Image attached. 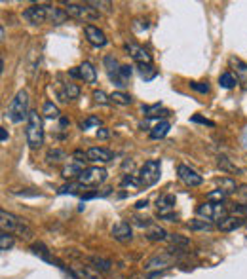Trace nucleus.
I'll use <instances>...</instances> for the list:
<instances>
[{
	"mask_svg": "<svg viewBox=\"0 0 247 279\" xmlns=\"http://www.w3.org/2000/svg\"><path fill=\"white\" fill-rule=\"evenodd\" d=\"M0 228L6 234H17L23 239H31L33 237V228L27 224L25 220L16 217L14 213H8L6 209L0 211Z\"/></svg>",
	"mask_w": 247,
	"mask_h": 279,
	"instance_id": "obj_1",
	"label": "nucleus"
},
{
	"mask_svg": "<svg viewBox=\"0 0 247 279\" xmlns=\"http://www.w3.org/2000/svg\"><path fill=\"white\" fill-rule=\"evenodd\" d=\"M25 137H27V143H29V146H31V148H40V146L44 144L42 116H40L36 110H31V112H29Z\"/></svg>",
	"mask_w": 247,
	"mask_h": 279,
	"instance_id": "obj_2",
	"label": "nucleus"
},
{
	"mask_svg": "<svg viewBox=\"0 0 247 279\" xmlns=\"http://www.w3.org/2000/svg\"><path fill=\"white\" fill-rule=\"evenodd\" d=\"M29 93L25 89H19L16 93V97L12 99L8 107V118L14 122V124H19L25 118H29Z\"/></svg>",
	"mask_w": 247,
	"mask_h": 279,
	"instance_id": "obj_3",
	"label": "nucleus"
},
{
	"mask_svg": "<svg viewBox=\"0 0 247 279\" xmlns=\"http://www.w3.org/2000/svg\"><path fill=\"white\" fill-rule=\"evenodd\" d=\"M65 12H67L70 17H74V19H80V21H88V23H92V21H97L101 14L97 12L95 8H92V4L90 2H86V4H78V2H65Z\"/></svg>",
	"mask_w": 247,
	"mask_h": 279,
	"instance_id": "obj_4",
	"label": "nucleus"
},
{
	"mask_svg": "<svg viewBox=\"0 0 247 279\" xmlns=\"http://www.w3.org/2000/svg\"><path fill=\"white\" fill-rule=\"evenodd\" d=\"M160 173H162V163H160V160L145 161V165H143L141 171H139V180H141V186H145V188L154 186L158 180H160Z\"/></svg>",
	"mask_w": 247,
	"mask_h": 279,
	"instance_id": "obj_5",
	"label": "nucleus"
},
{
	"mask_svg": "<svg viewBox=\"0 0 247 279\" xmlns=\"http://www.w3.org/2000/svg\"><path fill=\"white\" fill-rule=\"evenodd\" d=\"M200 217H204L205 220H219L228 217V209L222 205V203H213V202H205L202 203L200 207L196 209Z\"/></svg>",
	"mask_w": 247,
	"mask_h": 279,
	"instance_id": "obj_6",
	"label": "nucleus"
},
{
	"mask_svg": "<svg viewBox=\"0 0 247 279\" xmlns=\"http://www.w3.org/2000/svg\"><path fill=\"white\" fill-rule=\"evenodd\" d=\"M78 184H82L84 188L88 186H99L101 182L107 180V171L103 167H86L84 173L76 178Z\"/></svg>",
	"mask_w": 247,
	"mask_h": 279,
	"instance_id": "obj_7",
	"label": "nucleus"
},
{
	"mask_svg": "<svg viewBox=\"0 0 247 279\" xmlns=\"http://www.w3.org/2000/svg\"><path fill=\"white\" fill-rule=\"evenodd\" d=\"M48 14H50L48 4H33L23 12V19L29 21L31 25H40V23L48 21Z\"/></svg>",
	"mask_w": 247,
	"mask_h": 279,
	"instance_id": "obj_8",
	"label": "nucleus"
},
{
	"mask_svg": "<svg viewBox=\"0 0 247 279\" xmlns=\"http://www.w3.org/2000/svg\"><path fill=\"white\" fill-rule=\"evenodd\" d=\"M175 260V256L171 253H160L150 256L145 262V271H163L171 268V264Z\"/></svg>",
	"mask_w": 247,
	"mask_h": 279,
	"instance_id": "obj_9",
	"label": "nucleus"
},
{
	"mask_svg": "<svg viewBox=\"0 0 247 279\" xmlns=\"http://www.w3.org/2000/svg\"><path fill=\"white\" fill-rule=\"evenodd\" d=\"M111 236L114 237L116 241H120V243H128V241L133 239V228H131V224H129V222H126V220H120V222H116V224L112 226Z\"/></svg>",
	"mask_w": 247,
	"mask_h": 279,
	"instance_id": "obj_10",
	"label": "nucleus"
},
{
	"mask_svg": "<svg viewBox=\"0 0 247 279\" xmlns=\"http://www.w3.org/2000/svg\"><path fill=\"white\" fill-rule=\"evenodd\" d=\"M84 34H86V40L92 44V46H95V48H105L107 42H109L107 36H105V33L95 25H86Z\"/></svg>",
	"mask_w": 247,
	"mask_h": 279,
	"instance_id": "obj_11",
	"label": "nucleus"
},
{
	"mask_svg": "<svg viewBox=\"0 0 247 279\" xmlns=\"http://www.w3.org/2000/svg\"><path fill=\"white\" fill-rule=\"evenodd\" d=\"M177 175H179L181 180H183L187 186H190V188L200 186L202 182H204L202 175H198L196 171L192 169V167H188V165H179V167H177Z\"/></svg>",
	"mask_w": 247,
	"mask_h": 279,
	"instance_id": "obj_12",
	"label": "nucleus"
},
{
	"mask_svg": "<svg viewBox=\"0 0 247 279\" xmlns=\"http://www.w3.org/2000/svg\"><path fill=\"white\" fill-rule=\"evenodd\" d=\"M57 97L63 103L74 101V99L80 97V87L76 84H72V82H59V85H57Z\"/></svg>",
	"mask_w": 247,
	"mask_h": 279,
	"instance_id": "obj_13",
	"label": "nucleus"
},
{
	"mask_svg": "<svg viewBox=\"0 0 247 279\" xmlns=\"http://www.w3.org/2000/svg\"><path fill=\"white\" fill-rule=\"evenodd\" d=\"M126 51H128L139 65H152V57H150V53L145 48H141V46H137L133 42H128L126 44Z\"/></svg>",
	"mask_w": 247,
	"mask_h": 279,
	"instance_id": "obj_14",
	"label": "nucleus"
},
{
	"mask_svg": "<svg viewBox=\"0 0 247 279\" xmlns=\"http://www.w3.org/2000/svg\"><path fill=\"white\" fill-rule=\"evenodd\" d=\"M72 273H74V277L76 279H105L103 277V273L97 268L94 266H86V264H76V266H72Z\"/></svg>",
	"mask_w": 247,
	"mask_h": 279,
	"instance_id": "obj_15",
	"label": "nucleus"
},
{
	"mask_svg": "<svg viewBox=\"0 0 247 279\" xmlns=\"http://www.w3.org/2000/svg\"><path fill=\"white\" fill-rule=\"evenodd\" d=\"M114 160V154L107 148H99V146H92L88 150V161H94V163H109Z\"/></svg>",
	"mask_w": 247,
	"mask_h": 279,
	"instance_id": "obj_16",
	"label": "nucleus"
},
{
	"mask_svg": "<svg viewBox=\"0 0 247 279\" xmlns=\"http://www.w3.org/2000/svg\"><path fill=\"white\" fill-rule=\"evenodd\" d=\"M245 224V219H239V217H234V215H228L217 222V228L221 232H234V230L241 228Z\"/></svg>",
	"mask_w": 247,
	"mask_h": 279,
	"instance_id": "obj_17",
	"label": "nucleus"
},
{
	"mask_svg": "<svg viewBox=\"0 0 247 279\" xmlns=\"http://www.w3.org/2000/svg\"><path fill=\"white\" fill-rule=\"evenodd\" d=\"M230 65H232V68H234V72H236V78H238V82L241 84V87L247 89V63H243L241 59L232 57Z\"/></svg>",
	"mask_w": 247,
	"mask_h": 279,
	"instance_id": "obj_18",
	"label": "nucleus"
},
{
	"mask_svg": "<svg viewBox=\"0 0 247 279\" xmlns=\"http://www.w3.org/2000/svg\"><path fill=\"white\" fill-rule=\"evenodd\" d=\"M86 163H80V161L76 160H72V161H68L67 165L63 167V171H61V175H63V178H78L82 173H84V167Z\"/></svg>",
	"mask_w": 247,
	"mask_h": 279,
	"instance_id": "obj_19",
	"label": "nucleus"
},
{
	"mask_svg": "<svg viewBox=\"0 0 247 279\" xmlns=\"http://www.w3.org/2000/svg\"><path fill=\"white\" fill-rule=\"evenodd\" d=\"M78 68H80V76H82L86 84H95L97 82V70H95V67L90 61H84Z\"/></svg>",
	"mask_w": 247,
	"mask_h": 279,
	"instance_id": "obj_20",
	"label": "nucleus"
},
{
	"mask_svg": "<svg viewBox=\"0 0 247 279\" xmlns=\"http://www.w3.org/2000/svg\"><path fill=\"white\" fill-rule=\"evenodd\" d=\"M168 236H170V234H168L162 226H158V224H150L145 232V237L146 239H150V241H166Z\"/></svg>",
	"mask_w": 247,
	"mask_h": 279,
	"instance_id": "obj_21",
	"label": "nucleus"
},
{
	"mask_svg": "<svg viewBox=\"0 0 247 279\" xmlns=\"http://www.w3.org/2000/svg\"><path fill=\"white\" fill-rule=\"evenodd\" d=\"M171 129V124L168 122V120H162V122H158L156 126L150 129V133H148V137L152 139V141H158V139H163V137L170 133Z\"/></svg>",
	"mask_w": 247,
	"mask_h": 279,
	"instance_id": "obj_22",
	"label": "nucleus"
},
{
	"mask_svg": "<svg viewBox=\"0 0 247 279\" xmlns=\"http://www.w3.org/2000/svg\"><path fill=\"white\" fill-rule=\"evenodd\" d=\"M156 207H158V211H173V207H175V196L162 194L156 200Z\"/></svg>",
	"mask_w": 247,
	"mask_h": 279,
	"instance_id": "obj_23",
	"label": "nucleus"
},
{
	"mask_svg": "<svg viewBox=\"0 0 247 279\" xmlns=\"http://www.w3.org/2000/svg\"><path fill=\"white\" fill-rule=\"evenodd\" d=\"M217 165H219V169L226 171V173H234V175H239V173H241V169L232 163L230 158H226V156H222V154L221 156H217Z\"/></svg>",
	"mask_w": 247,
	"mask_h": 279,
	"instance_id": "obj_24",
	"label": "nucleus"
},
{
	"mask_svg": "<svg viewBox=\"0 0 247 279\" xmlns=\"http://www.w3.org/2000/svg\"><path fill=\"white\" fill-rule=\"evenodd\" d=\"M31 249H33V253L36 254V256H40L46 262H51V264L55 262V256H51L50 251H48V247L44 245V243H40V241H38V243H33Z\"/></svg>",
	"mask_w": 247,
	"mask_h": 279,
	"instance_id": "obj_25",
	"label": "nucleus"
},
{
	"mask_svg": "<svg viewBox=\"0 0 247 279\" xmlns=\"http://www.w3.org/2000/svg\"><path fill=\"white\" fill-rule=\"evenodd\" d=\"M46 160H48V163H61V161L68 160V156L61 148H51L50 152L46 154Z\"/></svg>",
	"mask_w": 247,
	"mask_h": 279,
	"instance_id": "obj_26",
	"label": "nucleus"
},
{
	"mask_svg": "<svg viewBox=\"0 0 247 279\" xmlns=\"http://www.w3.org/2000/svg\"><path fill=\"white\" fill-rule=\"evenodd\" d=\"M137 70H139V76L143 78L145 82H150V80H154V78L158 76V70L152 65H139Z\"/></svg>",
	"mask_w": 247,
	"mask_h": 279,
	"instance_id": "obj_27",
	"label": "nucleus"
},
{
	"mask_svg": "<svg viewBox=\"0 0 247 279\" xmlns=\"http://www.w3.org/2000/svg\"><path fill=\"white\" fill-rule=\"evenodd\" d=\"M42 114H44V118H48V120H57V118H61V112H59V109H57V105H53L51 101L44 103Z\"/></svg>",
	"mask_w": 247,
	"mask_h": 279,
	"instance_id": "obj_28",
	"label": "nucleus"
},
{
	"mask_svg": "<svg viewBox=\"0 0 247 279\" xmlns=\"http://www.w3.org/2000/svg\"><path fill=\"white\" fill-rule=\"evenodd\" d=\"M111 101L114 103V105H120V107H129V105L133 103V99H131V95H128V93L114 91V93H111Z\"/></svg>",
	"mask_w": 247,
	"mask_h": 279,
	"instance_id": "obj_29",
	"label": "nucleus"
},
{
	"mask_svg": "<svg viewBox=\"0 0 247 279\" xmlns=\"http://www.w3.org/2000/svg\"><path fill=\"white\" fill-rule=\"evenodd\" d=\"M90 262L94 264V268H97L99 271H111L112 266H114L109 258H103V256H92Z\"/></svg>",
	"mask_w": 247,
	"mask_h": 279,
	"instance_id": "obj_30",
	"label": "nucleus"
},
{
	"mask_svg": "<svg viewBox=\"0 0 247 279\" xmlns=\"http://www.w3.org/2000/svg\"><path fill=\"white\" fill-rule=\"evenodd\" d=\"M168 241L175 247V251H183V249H187V247L190 245V241H188L187 237L177 236V234H170V236H168Z\"/></svg>",
	"mask_w": 247,
	"mask_h": 279,
	"instance_id": "obj_31",
	"label": "nucleus"
},
{
	"mask_svg": "<svg viewBox=\"0 0 247 279\" xmlns=\"http://www.w3.org/2000/svg\"><path fill=\"white\" fill-rule=\"evenodd\" d=\"M236 82H238V78L234 76L232 72H222L221 76H219V85L224 87V89H232L236 85Z\"/></svg>",
	"mask_w": 247,
	"mask_h": 279,
	"instance_id": "obj_32",
	"label": "nucleus"
},
{
	"mask_svg": "<svg viewBox=\"0 0 247 279\" xmlns=\"http://www.w3.org/2000/svg\"><path fill=\"white\" fill-rule=\"evenodd\" d=\"M158 112H168V110H163L162 103H156V105H150V107H143V114H146V118L158 116Z\"/></svg>",
	"mask_w": 247,
	"mask_h": 279,
	"instance_id": "obj_33",
	"label": "nucleus"
},
{
	"mask_svg": "<svg viewBox=\"0 0 247 279\" xmlns=\"http://www.w3.org/2000/svg\"><path fill=\"white\" fill-rule=\"evenodd\" d=\"M122 186H124V188H133V190H137V188H141V180H139V177H135V175H126V177L122 178Z\"/></svg>",
	"mask_w": 247,
	"mask_h": 279,
	"instance_id": "obj_34",
	"label": "nucleus"
},
{
	"mask_svg": "<svg viewBox=\"0 0 247 279\" xmlns=\"http://www.w3.org/2000/svg\"><path fill=\"white\" fill-rule=\"evenodd\" d=\"M226 192L224 190H211L209 194L205 196L207 198V202H213V203H222L224 200H226Z\"/></svg>",
	"mask_w": 247,
	"mask_h": 279,
	"instance_id": "obj_35",
	"label": "nucleus"
},
{
	"mask_svg": "<svg viewBox=\"0 0 247 279\" xmlns=\"http://www.w3.org/2000/svg\"><path fill=\"white\" fill-rule=\"evenodd\" d=\"M217 182L221 184V190H224L226 194H232V192H236V188H238V186H236V182H234L232 178H219Z\"/></svg>",
	"mask_w": 247,
	"mask_h": 279,
	"instance_id": "obj_36",
	"label": "nucleus"
},
{
	"mask_svg": "<svg viewBox=\"0 0 247 279\" xmlns=\"http://www.w3.org/2000/svg\"><path fill=\"white\" fill-rule=\"evenodd\" d=\"M12 247H14V236L2 232V234H0V249H2V251H8Z\"/></svg>",
	"mask_w": 247,
	"mask_h": 279,
	"instance_id": "obj_37",
	"label": "nucleus"
},
{
	"mask_svg": "<svg viewBox=\"0 0 247 279\" xmlns=\"http://www.w3.org/2000/svg\"><path fill=\"white\" fill-rule=\"evenodd\" d=\"M94 101L97 103V105H111V95H107L105 91H101V89H95L94 91Z\"/></svg>",
	"mask_w": 247,
	"mask_h": 279,
	"instance_id": "obj_38",
	"label": "nucleus"
},
{
	"mask_svg": "<svg viewBox=\"0 0 247 279\" xmlns=\"http://www.w3.org/2000/svg\"><path fill=\"white\" fill-rule=\"evenodd\" d=\"M131 74H133V67H129V65H122V67H120L118 76L126 85H128V80L131 78Z\"/></svg>",
	"mask_w": 247,
	"mask_h": 279,
	"instance_id": "obj_39",
	"label": "nucleus"
},
{
	"mask_svg": "<svg viewBox=\"0 0 247 279\" xmlns=\"http://www.w3.org/2000/svg\"><path fill=\"white\" fill-rule=\"evenodd\" d=\"M187 226L190 230H211V224L207 220H190Z\"/></svg>",
	"mask_w": 247,
	"mask_h": 279,
	"instance_id": "obj_40",
	"label": "nucleus"
},
{
	"mask_svg": "<svg viewBox=\"0 0 247 279\" xmlns=\"http://www.w3.org/2000/svg\"><path fill=\"white\" fill-rule=\"evenodd\" d=\"M84 186L82 184H65V186H61L59 190H57V194H78V190H82Z\"/></svg>",
	"mask_w": 247,
	"mask_h": 279,
	"instance_id": "obj_41",
	"label": "nucleus"
},
{
	"mask_svg": "<svg viewBox=\"0 0 247 279\" xmlns=\"http://www.w3.org/2000/svg\"><path fill=\"white\" fill-rule=\"evenodd\" d=\"M163 271H143V273H135V275H131L129 279H158L162 277Z\"/></svg>",
	"mask_w": 247,
	"mask_h": 279,
	"instance_id": "obj_42",
	"label": "nucleus"
},
{
	"mask_svg": "<svg viewBox=\"0 0 247 279\" xmlns=\"http://www.w3.org/2000/svg\"><path fill=\"white\" fill-rule=\"evenodd\" d=\"M99 126H101V120L97 118V116H88V118L80 124V127H82L84 131L86 129H90V127H99Z\"/></svg>",
	"mask_w": 247,
	"mask_h": 279,
	"instance_id": "obj_43",
	"label": "nucleus"
},
{
	"mask_svg": "<svg viewBox=\"0 0 247 279\" xmlns=\"http://www.w3.org/2000/svg\"><path fill=\"white\" fill-rule=\"evenodd\" d=\"M230 213L234 217H239V219H247V203L243 205H234L230 209Z\"/></svg>",
	"mask_w": 247,
	"mask_h": 279,
	"instance_id": "obj_44",
	"label": "nucleus"
},
{
	"mask_svg": "<svg viewBox=\"0 0 247 279\" xmlns=\"http://www.w3.org/2000/svg\"><path fill=\"white\" fill-rule=\"evenodd\" d=\"M190 87L194 89V91L198 93H209V85H207V82H190Z\"/></svg>",
	"mask_w": 247,
	"mask_h": 279,
	"instance_id": "obj_45",
	"label": "nucleus"
},
{
	"mask_svg": "<svg viewBox=\"0 0 247 279\" xmlns=\"http://www.w3.org/2000/svg\"><path fill=\"white\" fill-rule=\"evenodd\" d=\"M158 217L162 220H168V222H175V220L179 219V215L173 211H158Z\"/></svg>",
	"mask_w": 247,
	"mask_h": 279,
	"instance_id": "obj_46",
	"label": "nucleus"
},
{
	"mask_svg": "<svg viewBox=\"0 0 247 279\" xmlns=\"http://www.w3.org/2000/svg\"><path fill=\"white\" fill-rule=\"evenodd\" d=\"M190 122H194V124H204V126H209V127H215V122H211V120H207V118H202V116H192L190 118Z\"/></svg>",
	"mask_w": 247,
	"mask_h": 279,
	"instance_id": "obj_47",
	"label": "nucleus"
},
{
	"mask_svg": "<svg viewBox=\"0 0 247 279\" xmlns=\"http://www.w3.org/2000/svg\"><path fill=\"white\" fill-rule=\"evenodd\" d=\"M109 129L107 127H101V129H97V139H109Z\"/></svg>",
	"mask_w": 247,
	"mask_h": 279,
	"instance_id": "obj_48",
	"label": "nucleus"
},
{
	"mask_svg": "<svg viewBox=\"0 0 247 279\" xmlns=\"http://www.w3.org/2000/svg\"><path fill=\"white\" fill-rule=\"evenodd\" d=\"M8 131H6V129H4V127H0V141H2V143H6V141H8Z\"/></svg>",
	"mask_w": 247,
	"mask_h": 279,
	"instance_id": "obj_49",
	"label": "nucleus"
},
{
	"mask_svg": "<svg viewBox=\"0 0 247 279\" xmlns=\"http://www.w3.org/2000/svg\"><path fill=\"white\" fill-rule=\"evenodd\" d=\"M68 76H72V78H82L80 76V68H70V70H68Z\"/></svg>",
	"mask_w": 247,
	"mask_h": 279,
	"instance_id": "obj_50",
	"label": "nucleus"
},
{
	"mask_svg": "<svg viewBox=\"0 0 247 279\" xmlns=\"http://www.w3.org/2000/svg\"><path fill=\"white\" fill-rule=\"evenodd\" d=\"M241 144H243V148L247 150V126L243 127V133H241Z\"/></svg>",
	"mask_w": 247,
	"mask_h": 279,
	"instance_id": "obj_51",
	"label": "nucleus"
},
{
	"mask_svg": "<svg viewBox=\"0 0 247 279\" xmlns=\"http://www.w3.org/2000/svg\"><path fill=\"white\" fill-rule=\"evenodd\" d=\"M146 205H148V202H146V200H141V202H137V203H135L137 209H145Z\"/></svg>",
	"mask_w": 247,
	"mask_h": 279,
	"instance_id": "obj_52",
	"label": "nucleus"
},
{
	"mask_svg": "<svg viewBox=\"0 0 247 279\" xmlns=\"http://www.w3.org/2000/svg\"><path fill=\"white\" fill-rule=\"evenodd\" d=\"M0 40H6V29H4V25L0 27Z\"/></svg>",
	"mask_w": 247,
	"mask_h": 279,
	"instance_id": "obj_53",
	"label": "nucleus"
},
{
	"mask_svg": "<svg viewBox=\"0 0 247 279\" xmlns=\"http://www.w3.org/2000/svg\"><path fill=\"white\" fill-rule=\"evenodd\" d=\"M122 167H124V169H129V171H131V167H133V161H126V163H124Z\"/></svg>",
	"mask_w": 247,
	"mask_h": 279,
	"instance_id": "obj_54",
	"label": "nucleus"
}]
</instances>
